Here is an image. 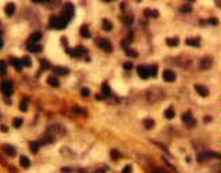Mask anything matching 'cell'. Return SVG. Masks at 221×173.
<instances>
[{
  "instance_id": "10",
  "label": "cell",
  "mask_w": 221,
  "mask_h": 173,
  "mask_svg": "<svg viewBox=\"0 0 221 173\" xmlns=\"http://www.w3.org/2000/svg\"><path fill=\"white\" fill-rule=\"evenodd\" d=\"M195 91H197L201 96H207V95H209V89H207L206 86H203V85H199V84L195 85Z\"/></svg>"
},
{
  "instance_id": "7",
  "label": "cell",
  "mask_w": 221,
  "mask_h": 173,
  "mask_svg": "<svg viewBox=\"0 0 221 173\" xmlns=\"http://www.w3.org/2000/svg\"><path fill=\"white\" fill-rule=\"evenodd\" d=\"M164 80H165L166 83H173L174 80H176V74H174V71L165 70L164 71Z\"/></svg>"
},
{
  "instance_id": "26",
  "label": "cell",
  "mask_w": 221,
  "mask_h": 173,
  "mask_svg": "<svg viewBox=\"0 0 221 173\" xmlns=\"http://www.w3.org/2000/svg\"><path fill=\"white\" fill-rule=\"evenodd\" d=\"M28 98H24L22 100H21V103H19V110L21 111H26L28 110Z\"/></svg>"
},
{
  "instance_id": "22",
  "label": "cell",
  "mask_w": 221,
  "mask_h": 173,
  "mask_svg": "<svg viewBox=\"0 0 221 173\" xmlns=\"http://www.w3.org/2000/svg\"><path fill=\"white\" fill-rule=\"evenodd\" d=\"M143 125L146 126V129H151V128H154L155 122H154V120H151V118H146V120L143 121Z\"/></svg>"
},
{
  "instance_id": "6",
  "label": "cell",
  "mask_w": 221,
  "mask_h": 173,
  "mask_svg": "<svg viewBox=\"0 0 221 173\" xmlns=\"http://www.w3.org/2000/svg\"><path fill=\"white\" fill-rule=\"evenodd\" d=\"M98 46H99L100 48H103V50H104L106 52H111V51H113V46H111V43L109 41V40H106V39L99 40Z\"/></svg>"
},
{
  "instance_id": "33",
  "label": "cell",
  "mask_w": 221,
  "mask_h": 173,
  "mask_svg": "<svg viewBox=\"0 0 221 173\" xmlns=\"http://www.w3.org/2000/svg\"><path fill=\"white\" fill-rule=\"evenodd\" d=\"M89 95H91V91H89L88 88H82V89H81V96L87 98V96H89Z\"/></svg>"
},
{
  "instance_id": "28",
  "label": "cell",
  "mask_w": 221,
  "mask_h": 173,
  "mask_svg": "<svg viewBox=\"0 0 221 173\" xmlns=\"http://www.w3.org/2000/svg\"><path fill=\"white\" fill-rule=\"evenodd\" d=\"M148 73H150V76H152V77H155L158 73V66L157 65H152L151 67H148Z\"/></svg>"
},
{
  "instance_id": "1",
  "label": "cell",
  "mask_w": 221,
  "mask_h": 173,
  "mask_svg": "<svg viewBox=\"0 0 221 173\" xmlns=\"http://www.w3.org/2000/svg\"><path fill=\"white\" fill-rule=\"evenodd\" d=\"M69 24V21L66 19V18H63L62 15L61 17H55L52 15L49 18V26L52 28V29H65L66 26Z\"/></svg>"
},
{
  "instance_id": "32",
  "label": "cell",
  "mask_w": 221,
  "mask_h": 173,
  "mask_svg": "<svg viewBox=\"0 0 221 173\" xmlns=\"http://www.w3.org/2000/svg\"><path fill=\"white\" fill-rule=\"evenodd\" d=\"M6 69H7L6 62H4V61H0V73H1V74H4V73H6Z\"/></svg>"
},
{
  "instance_id": "44",
  "label": "cell",
  "mask_w": 221,
  "mask_h": 173,
  "mask_svg": "<svg viewBox=\"0 0 221 173\" xmlns=\"http://www.w3.org/2000/svg\"><path fill=\"white\" fill-rule=\"evenodd\" d=\"M1 47H3V40H1V37H0V50H1Z\"/></svg>"
},
{
  "instance_id": "14",
  "label": "cell",
  "mask_w": 221,
  "mask_h": 173,
  "mask_svg": "<svg viewBox=\"0 0 221 173\" xmlns=\"http://www.w3.org/2000/svg\"><path fill=\"white\" fill-rule=\"evenodd\" d=\"M80 33H81V36H82L84 39H89V37H91V32H89L87 25H82V26L80 28Z\"/></svg>"
},
{
  "instance_id": "15",
  "label": "cell",
  "mask_w": 221,
  "mask_h": 173,
  "mask_svg": "<svg viewBox=\"0 0 221 173\" xmlns=\"http://www.w3.org/2000/svg\"><path fill=\"white\" fill-rule=\"evenodd\" d=\"M47 83H48V85L54 86V88L59 86V80H58V77H55V76H49L47 79Z\"/></svg>"
},
{
  "instance_id": "40",
  "label": "cell",
  "mask_w": 221,
  "mask_h": 173,
  "mask_svg": "<svg viewBox=\"0 0 221 173\" xmlns=\"http://www.w3.org/2000/svg\"><path fill=\"white\" fill-rule=\"evenodd\" d=\"M96 99H98V100H103L104 96H103V95H96Z\"/></svg>"
},
{
  "instance_id": "43",
  "label": "cell",
  "mask_w": 221,
  "mask_h": 173,
  "mask_svg": "<svg viewBox=\"0 0 221 173\" xmlns=\"http://www.w3.org/2000/svg\"><path fill=\"white\" fill-rule=\"evenodd\" d=\"M62 172H65V173L67 172V173H69V172H70V168H63V169H62Z\"/></svg>"
},
{
  "instance_id": "13",
  "label": "cell",
  "mask_w": 221,
  "mask_h": 173,
  "mask_svg": "<svg viewBox=\"0 0 221 173\" xmlns=\"http://www.w3.org/2000/svg\"><path fill=\"white\" fill-rule=\"evenodd\" d=\"M41 39V33L40 32H34L33 34H30V37H29V44H36V41H39Z\"/></svg>"
},
{
  "instance_id": "18",
  "label": "cell",
  "mask_w": 221,
  "mask_h": 173,
  "mask_svg": "<svg viewBox=\"0 0 221 173\" xmlns=\"http://www.w3.org/2000/svg\"><path fill=\"white\" fill-rule=\"evenodd\" d=\"M54 71H55V74H58V76H66V74H69V69L61 67V66H56L55 69H54Z\"/></svg>"
},
{
  "instance_id": "24",
  "label": "cell",
  "mask_w": 221,
  "mask_h": 173,
  "mask_svg": "<svg viewBox=\"0 0 221 173\" xmlns=\"http://www.w3.org/2000/svg\"><path fill=\"white\" fill-rule=\"evenodd\" d=\"M40 144H41L40 142H30L29 147H30V151H32V153H37V151H39V149H40Z\"/></svg>"
},
{
  "instance_id": "20",
  "label": "cell",
  "mask_w": 221,
  "mask_h": 173,
  "mask_svg": "<svg viewBox=\"0 0 221 173\" xmlns=\"http://www.w3.org/2000/svg\"><path fill=\"white\" fill-rule=\"evenodd\" d=\"M102 92H103V96H104V98H107V96L111 95V89H110V86H109L107 83H103L102 84Z\"/></svg>"
},
{
  "instance_id": "37",
  "label": "cell",
  "mask_w": 221,
  "mask_h": 173,
  "mask_svg": "<svg viewBox=\"0 0 221 173\" xmlns=\"http://www.w3.org/2000/svg\"><path fill=\"white\" fill-rule=\"evenodd\" d=\"M131 172H132V166L131 165H126L124 168V170H122V173H131Z\"/></svg>"
},
{
  "instance_id": "38",
  "label": "cell",
  "mask_w": 221,
  "mask_h": 173,
  "mask_svg": "<svg viewBox=\"0 0 221 173\" xmlns=\"http://www.w3.org/2000/svg\"><path fill=\"white\" fill-rule=\"evenodd\" d=\"M41 67L43 69H49V63L47 61H41Z\"/></svg>"
},
{
  "instance_id": "31",
  "label": "cell",
  "mask_w": 221,
  "mask_h": 173,
  "mask_svg": "<svg viewBox=\"0 0 221 173\" xmlns=\"http://www.w3.org/2000/svg\"><path fill=\"white\" fill-rule=\"evenodd\" d=\"M126 55L128 56H131V58H136V56L139 55L135 50H126Z\"/></svg>"
},
{
  "instance_id": "3",
  "label": "cell",
  "mask_w": 221,
  "mask_h": 173,
  "mask_svg": "<svg viewBox=\"0 0 221 173\" xmlns=\"http://www.w3.org/2000/svg\"><path fill=\"white\" fill-rule=\"evenodd\" d=\"M0 89H1V92H3L4 96H10V95H13V92H14L13 84L10 81H3L1 85H0Z\"/></svg>"
},
{
  "instance_id": "27",
  "label": "cell",
  "mask_w": 221,
  "mask_h": 173,
  "mask_svg": "<svg viewBox=\"0 0 221 173\" xmlns=\"http://www.w3.org/2000/svg\"><path fill=\"white\" fill-rule=\"evenodd\" d=\"M21 62H22V66H25V67H30L32 66V61L29 56H24L22 59H21Z\"/></svg>"
},
{
  "instance_id": "4",
  "label": "cell",
  "mask_w": 221,
  "mask_h": 173,
  "mask_svg": "<svg viewBox=\"0 0 221 173\" xmlns=\"http://www.w3.org/2000/svg\"><path fill=\"white\" fill-rule=\"evenodd\" d=\"M183 121H184V124L188 126H195V124H197V121H195V118L192 117V114H191V111H187V113H184L183 114Z\"/></svg>"
},
{
  "instance_id": "9",
  "label": "cell",
  "mask_w": 221,
  "mask_h": 173,
  "mask_svg": "<svg viewBox=\"0 0 221 173\" xmlns=\"http://www.w3.org/2000/svg\"><path fill=\"white\" fill-rule=\"evenodd\" d=\"M1 149H3V151H4L7 155H10V157H14V155H15V153H16L15 149H14L13 146H10V144H4Z\"/></svg>"
},
{
  "instance_id": "41",
  "label": "cell",
  "mask_w": 221,
  "mask_h": 173,
  "mask_svg": "<svg viewBox=\"0 0 221 173\" xmlns=\"http://www.w3.org/2000/svg\"><path fill=\"white\" fill-rule=\"evenodd\" d=\"M0 129H1L3 132H7V126H4V125H0Z\"/></svg>"
},
{
  "instance_id": "8",
  "label": "cell",
  "mask_w": 221,
  "mask_h": 173,
  "mask_svg": "<svg viewBox=\"0 0 221 173\" xmlns=\"http://www.w3.org/2000/svg\"><path fill=\"white\" fill-rule=\"evenodd\" d=\"M4 11H6V15L7 17H11L15 13V4L14 3H7L6 7H4Z\"/></svg>"
},
{
  "instance_id": "11",
  "label": "cell",
  "mask_w": 221,
  "mask_h": 173,
  "mask_svg": "<svg viewBox=\"0 0 221 173\" xmlns=\"http://www.w3.org/2000/svg\"><path fill=\"white\" fill-rule=\"evenodd\" d=\"M212 58L210 56H206V58H203L202 61H201V67L203 69V70H206V69H209L210 67V65H212Z\"/></svg>"
},
{
  "instance_id": "46",
  "label": "cell",
  "mask_w": 221,
  "mask_h": 173,
  "mask_svg": "<svg viewBox=\"0 0 221 173\" xmlns=\"http://www.w3.org/2000/svg\"><path fill=\"white\" fill-rule=\"evenodd\" d=\"M154 173H162V172H161L159 169H157V170H154Z\"/></svg>"
},
{
  "instance_id": "36",
  "label": "cell",
  "mask_w": 221,
  "mask_h": 173,
  "mask_svg": "<svg viewBox=\"0 0 221 173\" xmlns=\"http://www.w3.org/2000/svg\"><path fill=\"white\" fill-rule=\"evenodd\" d=\"M132 67H133V65H132V63H131V62H126V63H124V69H125V70H131Z\"/></svg>"
},
{
  "instance_id": "16",
  "label": "cell",
  "mask_w": 221,
  "mask_h": 173,
  "mask_svg": "<svg viewBox=\"0 0 221 173\" xmlns=\"http://www.w3.org/2000/svg\"><path fill=\"white\" fill-rule=\"evenodd\" d=\"M179 43H180L179 37H169V39H166V44H168L169 47H177Z\"/></svg>"
},
{
  "instance_id": "47",
  "label": "cell",
  "mask_w": 221,
  "mask_h": 173,
  "mask_svg": "<svg viewBox=\"0 0 221 173\" xmlns=\"http://www.w3.org/2000/svg\"><path fill=\"white\" fill-rule=\"evenodd\" d=\"M0 37H1V33H0Z\"/></svg>"
},
{
  "instance_id": "35",
  "label": "cell",
  "mask_w": 221,
  "mask_h": 173,
  "mask_svg": "<svg viewBox=\"0 0 221 173\" xmlns=\"http://www.w3.org/2000/svg\"><path fill=\"white\" fill-rule=\"evenodd\" d=\"M146 13H147V14H148L150 17H155V18H157L158 15H159V14H158V11H157V10H154V11H151V10H147Z\"/></svg>"
},
{
  "instance_id": "45",
  "label": "cell",
  "mask_w": 221,
  "mask_h": 173,
  "mask_svg": "<svg viewBox=\"0 0 221 173\" xmlns=\"http://www.w3.org/2000/svg\"><path fill=\"white\" fill-rule=\"evenodd\" d=\"M95 173H104V170H103V169H100V170H96Z\"/></svg>"
},
{
  "instance_id": "30",
  "label": "cell",
  "mask_w": 221,
  "mask_h": 173,
  "mask_svg": "<svg viewBox=\"0 0 221 173\" xmlns=\"http://www.w3.org/2000/svg\"><path fill=\"white\" fill-rule=\"evenodd\" d=\"M22 124H24V121L21 118H14V121H13V125L15 126V128H21Z\"/></svg>"
},
{
  "instance_id": "17",
  "label": "cell",
  "mask_w": 221,
  "mask_h": 173,
  "mask_svg": "<svg viewBox=\"0 0 221 173\" xmlns=\"http://www.w3.org/2000/svg\"><path fill=\"white\" fill-rule=\"evenodd\" d=\"M19 164H21V166H22V168L28 169V168L30 166V159H29L28 157H25V155H22V157L19 158Z\"/></svg>"
},
{
  "instance_id": "21",
  "label": "cell",
  "mask_w": 221,
  "mask_h": 173,
  "mask_svg": "<svg viewBox=\"0 0 221 173\" xmlns=\"http://www.w3.org/2000/svg\"><path fill=\"white\" fill-rule=\"evenodd\" d=\"M41 46L40 44H28V50L30 52H41Z\"/></svg>"
},
{
  "instance_id": "42",
  "label": "cell",
  "mask_w": 221,
  "mask_h": 173,
  "mask_svg": "<svg viewBox=\"0 0 221 173\" xmlns=\"http://www.w3.org/2000/svg\"><path fill=\"white\" fill-rule=\"evenodd\" d=\"M209 22H210L212 25H217V19H214V18H213V19H210Z\"/></svg>"
},
{
  "instance_id": "19",
  "label": "cell",
  "mask_w": 221,
  "mask_h": 173,
  "mask_svg": "<svg viewBox=\"0 0 221 173\" xmlns=\"http://www.w3.org/2000/svg\"><path fill=\"white\" fill-rule=\"evenodd\" d=\"M185 44H188V46H192V47H199L201 46V40L195 37V39H187L185 40Z\"/></svg>"
},
{
  "instance_id": "34",
  "label": "cell",
  "mask_w": 221,
  "mask_h": 173,
  "mask_svg": "<svg viewBox=\"0 0 221 173\" xmlns=\"http://www.w3.org/2000/svg\"><path fill=\"white\" fill-rule=\"evenodd\" d=\"M180 10H181V13H189V11H191V6H189V4H184Z\"/></svg>"
},
{
  "instance_id": "25",
  "label": "cell",
  "mask_w": 221,
  "mask_h": 173,
  "mask_svg": "<svg viewBox=\"0 0 221 173\" xmlns=\"http://www.w3.org/2000/svg\"><path fill=\"white\" fill-rule=\"evenodd\" d=\"M174 116H176V113H174V110L172 109V107H169V109H166V110H165V117L168 118V120H172V118H174Z\"/></svg>"
},
{
  "instance_id": "39",
  "label": "cell",
  "mask_w": 221,
  "mask_h": 173,
  "mask_svg": "<svg viewBox=\"0 0 221 173\" xmlns=\"http://www.w3.org/2000/svg\"><path fill=\"white\" fill-rule=\"evenodd\" d=\"M74 111H76V113H82V114H85V111L82 110V109H80V107H74Z\"/></svg>"
},
{
  "instance_id": "5",
  "label": "cell",
  "mask_w": 221,
  "mask_h": 173,
  "mask_svg": "<svg viewBox=\"0 0 221 173\" xmlns=\"http://www.w3.org/2000/svg\"><path fill=\"white\" fill-rule=\"evenodd\" d=\"M137 74H139V77L143 80H147L150 77V73H148V67L147 66H137Z\"/></svg>"
},
{
  "instance_id": "2",
  "label": "cell",
  "mask_w": 221,
  "mask_h": 173,
  "mask_svg": "<svg viewBox=\"0 0 221 173\" xmlns=\"http://www.w3.org/2000/svg\"><path fill=\"white\" fill-rule=\"evenodd\" d=\"M63 18H66L67 21H70L71 18L74 17V6L71 3H65V7H63V14H62Z\"/></svg>"
},
{
  "instance_id": "29",
  "label": "cell",
  "mask_w": 221,
  "mask_h": 173,
  "mask_svg": "<svg viewBox=\"0 0 221 173\" xmlns=\"http://www.w3.org/2000/svg\"><path fill=\"white\" fill-rule=\"evenodd\" d=\"M110 155H111V158H113L114 161H117L118 158H121V154H119L117 150H111V151H110Z\"/></svg>"
},
{
  "instance_id": "12",
  "label": "cell",
  "mask_w": 221,
  "mask_h": 173,
  "mask_svg": "<svg viewBox=\"0 0 221 173\" xmlns=\"http://www.w3.org/2000/svg\"><path fill=\"white\" fill-rule=\"evenodd\" d=\"M10 62H11V65H13V66H14V67H15V69H16L18 71L22 70V67H24V66H22V62H21V59H16V58H11V59H10Z\"/></svg>"
},
{
  "instance_id": "23",
  "label": "cell",
  "mask_w": 221,
  "mask_h": 173,
  "mask_svg": "<svg viewBox=\"0 0 221 173\" xmlns=\"http://www.w3.org/2000/svg\"><path fill=\"white\" fill-rule=\"evenodd\" d=\"M102 26H103V30H106V32H109V30H111V29H113V24H111L109 19H103Z\"/></svg>"
}]
</instances>
